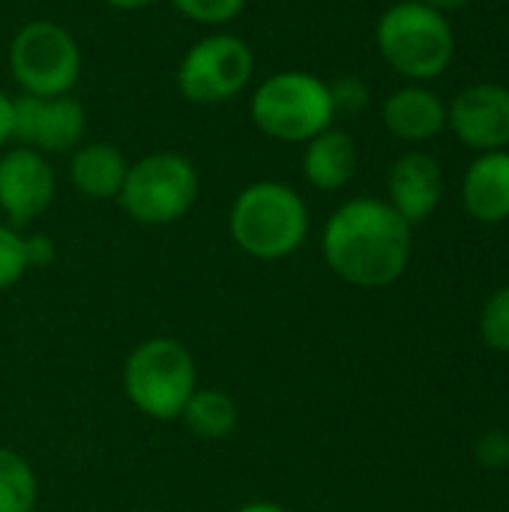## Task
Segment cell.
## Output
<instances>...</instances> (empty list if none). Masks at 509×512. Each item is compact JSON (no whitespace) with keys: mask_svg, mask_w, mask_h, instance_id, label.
I'll use <instances>...</instances> for the list:
<instances>
[{"mask_svg":"<svg viewBox=\"0 0 509 512\" xmlns=\"http://www.w3.org/2000/svg\"><path fill=\"white\" fill-rule=\"evenodd\" d=\"M39 498V483L30 468V462L0 447V512H33Z\"/></svg>","mask_w":509,"mask_h":512,"instance_id":"ac0fdd59","label":"cell"},{"mask_svg":"<svg viewBox=\"0 0 509 512\" xmlns=\"http://www.w3.org/2000/svg\"><path fill=\"white\" fill-rule=\"evenodd\" d=\"M255 75L252 45L228 30L201 36L177 63L174 84L186 102L222 105L237 99Z\"/></svg>","mask_w":509,"mask_h":512,"instance_id":"ba28073f","label":"cell"},{"mask_svg":"<svg viewBox=\"0 0 509 512\" xmlns=\"http://www.w3.org/2000/svg\"><path fill=\"white\" fill-rule=\"evenodd\" d=\"M447 126L477 153L509 150V87L495 81L465 87L447 108Z\"/></svg>","mask_w":509,"mask_h":512,"instance_id":"8fae6325","label":"cell"},{"mask_svg":"<svg viewBox=\"0 0 509 512\" xmlns=\"http://www.w3.org/2000/svg\"><path fill=\"white\" fill-rule=\"evenodd\" d=\"M381 120L399 141L423 144L447 129V105L426 84H408L384 99Z\"/></svg>","mask_w":509,"mask_h":512,"instance_id":"4fadbf2b","label":"cell"},{"mask_svg":"<svg viewBox=\"0 0 509 512\" xmlns=\"http://www.w3.org/2000/svg\"><path fill=\"white\" fill-rule=\"evenodd\" d=\"M87 132L84 105L66 96H12V144L39 150L45 156L72 153Z\"/></svg>","mask_w":509,"mask_h":512,"instance_id":"9c48e42d","label":"cell"},{"mask_svg":"<svg viewBox=\"0 0 509 512\" xmlns=\"http://www.w3.org/2000/svg\"><path fill=\"white\" fill-rule=\"evenodd\" d=\"M9 72L21 93L66 96L81 78V48L60 21L33 18L9 42Z\"/></svg>","mask_w":509,"mask_h":512,"instance_id":"52a82bcc","label":"cell"},{"mask_svg":"<svg viewBox=\"0 0 509 512\" xmlns=\"http://www.w3.org/2000/svg\"><path fill=\"white\" fill-rule=\"evenodd\" d=\"M198 192L195 162L177 150H156L129 162L117 204L141 225H171L195 207Z\"/></svg>","mask_w":509,"mask_h":512,"instance_id":"8992f818","label":"cell"},{"mask_svg":"<svg viewBox=\"0 0 509 512\" xmlns=\"http://www.w3.org/2000/svg\"><path fill=\"white\" fill-rule=\"evenodd\" d=\"M357 141L345 129H324L303 144V177L318 192H339L357 174Z\"/></svg>","mask_w":509,"mask_h":512,"instance_id":"2e32d148","label":"cell"},{"mask_svg":"<svg viewBox=\"0 0 509 512\" xmlns=\"http://www.w3.org/2000/svg\"><path fill=\"white\" fill-rule=\"evenodd\" d=\"M12 144V96L0 90V150Z\"/></svg>","mask_w":509,"mask_h":512,"instance_id":"d4e9b609","label":"cell"},{"mask_svg":"<svg viewBox=\"0 0 509 512\" xmlns=\"http://www.w3.org/2000/svg\"><path fill=\"white\" fill-rule=\"evenodd\" d=\"M57 192V174L45 153L9 144L0 150V213L12 228L39 219Z\"/></svg>","mask_w":509,"mask_h":512,"instance_id":"30bf717a","label":"cell"},{"mask_svg":"<svg viewBox=\"0 0 509 512\" xmlns=\"http://www.w3.org/2000/svg\"><path fill=\"white\" fill-rule=\"evenodd\" d=\"M411 228L387 201L351 198L330 213L321 231V255L342 282L387 288L408 270Z\"/></svg>","mask_w":509,"mask_h":512,"instance_id":"6da1fadb","label":"cell"},{"mask_svg":"<svg viewBox=\"0 0 509 512\" xmlns=\"http://www.w3.org/2000/svg\"><path fill=\"white\" fill-rule=\"evenodd\" d=\"M234 512H288L285 507L273 504V501H252V504H243L240 510Z\"/></svg>","mask_w":509,"mask_h":512,"instance_id":"4316f807","label":"cell"},{"mask_svg":"<svg viewBox=\"0 0 509 512\" xmlns=\"http://www.w3.org/2000/svg\"><path fill=\"white\" fill-rule=\"evenodd\" d=\"M249 0H171V6L195 24L204 27H228L231 21H237L243 15Z\"/></svg>","mask_w":509,"mask_h":512,"instance_id":"d6986e66","label":"cell"},{"mask_svg":"<svg viewBox=\"0 0 509 512\" xmlns=\"http://www.w3.org/2000/svg\"><path fill=\"white\" fill-rule=\"evenodd\" d=\"M255 129L279 144H306L336 120L330 84L306 69H279L249 96Z\"/></svg>","mask_w":509,"mask_h":512,"instance_id":"277c9868","label":"cell"},{"mask_svg":"<svg viewBox=\"0 0 509 512\" xmlns=\"http://www.w3.org/2000/svg\"><path fill=\"white\" fill-rule=\"evenodd\" d=\"M462 204L483 225L509 219V150L480 153L471 162L462 177Z\"/></svg>","mask_w":509,"mask_h":512,"instance_id":"5bb4252c","label":"cell"},{"mask_svg":"<svg viewBox=\"0 0 509 512\" xmlns=\"http://www.w3.org/2000/svg\"><path fill=\"white\" fill-rule=\"evenodd\" d=\"M129 159L108 141H81L69 153V183L90 201H117Z\"/></svg>","mask_w":509,"mask_h":512,"instance_id":"9a60e30c","label":"cell"},{"mask_svg":"<svg viewBox=\"0 0 509 512\" xmlns=\"http://www.w3.org/2000/svg\"><path fill=\"white\" fill-rule=\"evenodd\" d=\"M27 243L18 228L0 219V291L12 288L27 273Z\"/></svg>","mask_w":509,"mask_h":512,"instance_id":"44dd1931","label":"cell"},{"mask_svg":"<svg viewBox=\"0 0 509 512\" xmlns=\"http://www.w3.org/2000/svg\"><path fill=\"white\" fill-rule=\"evenodd\" d=\"M444 198V171L435 156L423 150L402 153L387 174V204L408 222L429 219Z\"/></svg>","mask_w":509,"mask_h":512,"instance_id":"7c38bea8","label":"cell"},{"mask_svg":"<svg viewBox=\"0 0 509 512\" xmlns=\"http://www.w3.org/2000/svg\"><path fill=\"white\" fill-rule=\"evenodd\" d=\"M198 390V369L189 348L171 336H153L135 345L123 366L126 399L150 420H180L189 396Z\"/></svg>","mask_w":509,"mask_h":512,"instance_id":"5b68a950","label":"cell"},{"mask_svg":"<svg viewBox=\"0 0 509 512\" xmlns=\"http://www.w3.org/2000/svg\"><path fill=\"white\" fill-rule=\"evenodd\" d=\"M375 45L384 63L411 84H426L444 75L456 57L453 24L444 12L420 0L387 6L375 24Z\"/></svg>","mask_w":509,"mask_h":512,"instance_id":"3957f363","label":"cell"},{"mask_svg":"<svg viewBox=\"0 0 509 512\" xmlns=\"http://www.w3.org/2000/svg\"><path fill=\"white\" fill-rule=\"evenodd\" d=\"M330 93H333V105H336V114H357L366 108L369 102V87L363 84V78L357 75H345L339 81L330 84Z\"/></svg>","mask_w":509,"mask_h":512,"instance_id":"7402d4cb","label":"cell"},{"mask_svg":"<svg viewBox=\"0 0 509 512\" xmlns=\"http://www.w3.org/2000/svg\"><path fill=\"white\" fill-rule=\"evenodd\" d=\"M102 3L111 6V9H120V12H138V9L153 6L156 0H102Z\"/></svg>","mask_w":509,"mask_h":512,"instance_id":"484cf974","label":"cell"},{"mask_svg":"<svg viewBox=\"0 0 509 512\" xmlns=\"http://www.w3.org/2000/svg\"><path fill=\"white\" fill-rule=\"evenodd\" d=\"M480 336L492 351L509 354V285L486 300L480 312Z\"/></svg>","mask_w":509,"mask_h":512,"instance_id":"ffe728a7","label":"cell"},{"mask_svg":"<svg viewBox=\"0 0 509 512\" xmlns=\"http://www.w3.org/2000/svg\"><path fill=\"white\" fill-rule=\"evenodd\" d=\"M420 3H426V6H432L438 12H453V9H462L468 0H420Z\"/></svg>","mask_w":509,"mask_h":512,"instance_id":"83f0119b","label":"cell"},{"mask_svg":"<svg viewBox=\"0 0 509 512\" xmlns=\"http://www.w3.org/2000/svg\"><path fill=\"white\" fill-rule=\"evenodd\" d=\"M24 243H27V264L30 267H45V264L54 261V243H51V237H45V234H27Z\"/></svg>","mask_w":509,"mask_h":512,"instance_id":"cb8c5ba5","label":"cell"},{"mask_svg":"<svg viewBox=\"0 0 509 512\" xmlns=\"http://www.w3.org/2000/svg\"><path fill=\"white\" fill-rule=\"evenodd\" d=\"M234 246L255 261H282L309 237V207L282 180H258L237 192L228 210Z\"/></svg>","mask_w":509,"mask_h":512,"instance_id":"7a4b0ae2","label":"cell"},{"mask_svg":"<svg viewBox=\"0 0 509 512\" xmlns=\"http://www.w3.org/2000/svg\"><path fill=\"white\" fill-rule=\"evenodd\" d=\"M477 459L483 468H492V471H504L509 468V432H486L480 441H477Z\"/></svg>","mask_w":509,"mask_h":512,"instance_id":"603a6c76","label":"cell"},{"mask_svg":"<svg viewBox=\"0 0 509 512\" xmlns=\"http://www.w3.org/2000/svg\"><path fill=\"white\" fill-rule=\"evenodd\" d=\"M180 420L186 423V429L195 438H201V441H222V438H228L237 429L240 408H237V402L225 390L198 387L189 396Z\"/></svg>","mask_w":509,"mask_h":512,"instance_id":"e0dca14e","label":"cell"}]
</instances>
